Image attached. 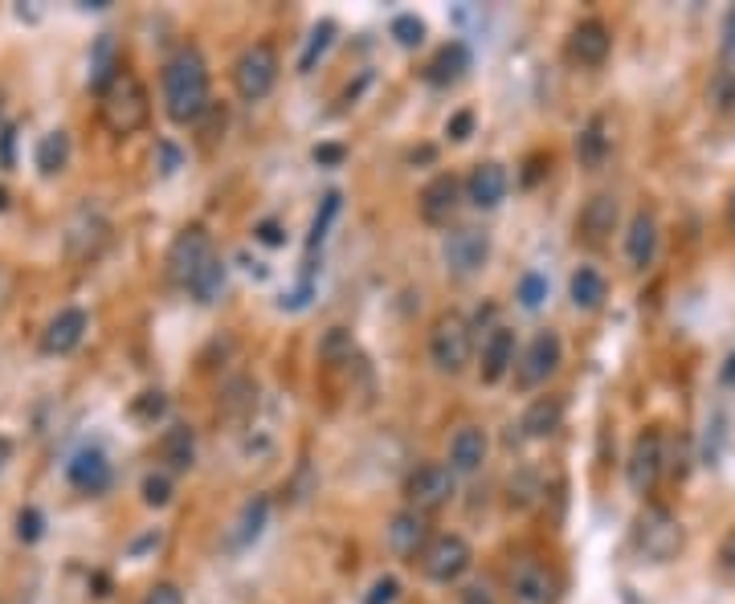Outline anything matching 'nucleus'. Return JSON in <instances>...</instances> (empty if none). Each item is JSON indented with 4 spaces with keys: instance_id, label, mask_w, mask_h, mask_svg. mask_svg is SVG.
<instances>
[{
    "instance_id": "nucleus-1",
    "label": "nucleus",
    "mask_w": 735,
    "mask_h": 604,
    "mask_svg": "<svg viewBox=\"0 0 735 604\" xmlns=\"http://www.w3.org/2000/svg\"><path fill=\"white\" fill-rule=\"evenodd\" d=\"M159 90H164V115L172 119L176 127L201 123L213 102H209V61L197 45H180L172 58L164 61Z\"/></svg>"
},
{
    "instance_id": "nucleus-2",
    "label": "nucleus",
    "mask_w": 735,
    "mask_h": 604,
    "mask_svg": "<svg viewBox=\"0 0 735 604\" xmlns=\"http://www.w3.org/2000/svg\"><path fill=\"white\" fill-rule=\"evenodd\" d=\"M99 119L115 139H127L135 131H144L147 119H152V94H147L144 78L131 70L119 74L115 82L99 94Z\"/></svg>"
},
{
    "instance_id": "nucleus-3",
    "label": "nucleus",
    "mask_w": 735,
    "mask_h": 604,
    "mask_svg": "<svg viewBox=\"0 0 735 604\" xmlns=\"http://www.w3.org/2000/svg\"><path fill=\"white\" fill-rule=\"evenodd\" d=\"M687 544V532L666 506H646L634 518V551L642 563H670Z\"/></svg>"
},
{
    "instance_id": "nucleus-4",
    "label": "nucleus",
    "mask_w": 735,
    "mask_h": 604,
    "mask_svg": "<svg viewBox=\"0 0 735 604\" xmlns=\"http://www.w3.org/2000/svg\"><path fill=\"white\" fill-rule=\"evenodd\" d=\"M216 258L213 249V237L204 225H185V230L176 233L172 245H168V258H164V270H168V282L180 290H188L197 282V273Z\"/></svg>"
},
{
    "instance_id": "nucleus-5",
    "label": "nucleus",
    "mask_w": 735,
    "mask_h": 604,
    "mask_svg": "<svg viewBox=\"0 0 735 604\" xmlns=\"http://www.w3.org/2000/svg\"><path fill=\"white\" fill-rule=\"evenodd\" d=\"M470 351H475V332H470L466 315H458V311L437 315L430 332V360L437 363V372L458 376L470 363Z\"/></svg>"
},
{
    "instance_id": "nucleus-6",
    "label": "nucleus",
    "mask_w": 735,
    "mask_h": 604,
    "mask_svg": "<svg viewBox=\"0 0 735 604\" xmlns=\"http://www.w3.org/2000/svg\"><path fill=\"white\" fill-rule=\"evenodd\" d=\"M278 82V49L270 42H254L233 61V90L242 102H261Z\"/></svg>"
},
{
    "instance_id": "nucleus-7",
    "label": "nucleus",
    "mask_w": 735,
    "mask_h": 604,
    "mask_svg": "<svg viewBox=\"0 0 735 604\" xmlns=\"http://www.w3.org/2000/svg\"><path fill=\"white\" fill-rule=\"evenodd\" d=\"M458 494V474L449 466H437V461H425L413 474L404 478V499H409V511H421V515H433L449 506V499Z\"/></svg>"
},
{
    "instance_id": "nucleus-8",
    "label": "nucleus",
    "mask_w": 735,
    "mask_h": 604,
    "mask_svg": "<svg viewBox=\"0 0 735 604\" xmlns=\"http://www.w3.org/2000/svg\"><path fill=\"white\" fill-rule=\"evenodd\" d=\"M417 563H421V572H425V580H433V584H454V580H461V575L470 572L475 551H470V544H466L461 535L446 532V535H433Z\"/></svg>"
},
{
    "instance_id": "nucleus-9",
    "label": "nucleus",
    "mask_w": 735,
    "mask_h": 604,
    "mask_svg": "<svg viewBox=\"0 0 735 604\" xmlns=\"http://www.w3.org/2000/svg\"><path fill=\"white\" fill-rule=\"evenodd\" d=\"M506 604H560V575L544 560H520L506 575Z\"/></svg>"
},
{
    "instance_id": "nucleus-10",
    "label": "nucleus",
    "mask_w": 735,
    "mask_h": 604,
    "mask_svg": "<svg viewBox=\"0 0 735 604\" xmlns=\"http://www.w3.org/2000/svg\"><path fill=\"white\" fill-rule=\"evenodd\" d=\"M560 363H564L560 335H556V332H539L532 344L520 351V360H515V389L535 392L539 384H548Z\"/></svg>"
},
{
    "instance_id": "nucleus-11",
    "label": "nucleus",
    "mask_w": 735,
    "mask_h": 604,
    "mask_svg": "<svg viewBox=\"0 0 735 604\" xmlns=\"http://www.w3.org/2000/svg\"><path fill=\"white\" fill-rule=\"evenodd\" d=\"M662 470H666L662 433H658V429L637 433L634 446H630V461H625V482H630V490H634L637 499L654 494V486H658Z\"/></svg>"
},
{
    "instance_id": "nucleus-12",
    "label": "nucleus",
    "mask_w": 735,
    "mask_h": 604,
    "mask_svg": "<svg viewBox=\"0 0 735 604\" xmlns=\"http://www.w3.org/2000/svg\"><path fill=\"white\" fill-rule=\"evenodd\" d=\"M490 258V237L482 230H454L442 242V261L454 278H470L487 266Z\"/></svg>"
},
{
    "instance_id": "nucleus-13",
    "label": "nucleus",
    "mask_w": 735,
    "mask_h": 604,
    "mask_svg": "<svg viewBox=\"0 0 735 604\" xmlns=\"http://www.w3.org/2000/svg\"><path fill=\"white\" fill-rule=\"evenodd\" d=\"M430 515H421V511H397V515L389 518V551L397 556V560H409L417 563L421 551L430 547Z\"/></svg>"
},
{
    "instance_id": "nucleus-14",
    "label": "nucleus",
    "mask_w": 735,
    "mask_h": 604,
    "mask_svg": "<svg viewBox=\"0 0 735 604\" xmlns=\"http://www.w3.org/2000/svg\"><path fill=\"white\" fill-rule=\"evenodd\" d=\"M461 204V180L454 172H437L430 184L421 188L417 213L425 225H449Z\"/></svg>"
},
{
    "instance_id": "nucleus-15",
    "label": "nucleus",
    "mask_w": 735,
    "mask_h": 604,
    "mask_svg": "<svg viewBox=\"0 0 735 604\" xmlns=\"http://www.w3.org/2000/svg\"><path fill=\"white\" fill-rule=\"evenodd\" d=\"M568 61L572 66H584V70H592V66H601V61L609 58V49H613V30H609L605 21H597V16H589V21H580L577 30L568 33Z\"/></svg>"
},
{
    "instance_id": "nucleus-16",
    "label": "nucleus",
    "mask_w": 735,
    "mask_h": 604,
    "mask_svg": "<svg viewBox=\"0 0 735 604\" xmlns=\"http://www.w3.org/2000/svg\"><path fill=\"white\" fill-rule=\"evenodd\" d=\"M87 332H90L87 311H82V306H66V311H58V315L45 323L42 351L45 356H70L74 347L87 339Z\"/></svg>"
},
{
    "instance_id": "nucleus-17",
    "label": "nucleus",
    "mask_w": 735,
    "mask_h": 604,
    "mask_svg": "<svg viewBox=\"0 0 735 604\" xmlns=\"http://www.w3.org/2000/svg\"><path fill=\"white\" fill-rule=\"evenodd\" d=\"M506 188H511V176H506V168L503 164H494V159L475 164V172L466 176V197H470L475 209H499L506 197Z\"/></svg>"
},
{
    "instance_id": "nucleus-18",
    "label": "nucleus",
    "mask_w": 735,
    "mask_h": 604,
    "mask_svg": "<svg viewBox=\"0 0 735 604\" xmlns=\"http://www.w3.org/2000/svg\"><path fill=\"white\" fill-rule=\"evenodd\" d=\"M66 478H70L74 490H82V494H102V490L111 486V461H107V454L94 446L78 449L70 458V466H66Z\"/></svg>"
},
{
    "instance_id": "nucleus-19",
    "label": "nucleus",
    "mask_w": 735,
    "mask_h": 604,
    "mask_svg": "<svg viewBox=\"0 0 735 604\" xmlns=\"http://www.w3.org/2000/svg\"><path fill=\"white\" fill-rule=\"evenodd\" d=\"M119 74H123V54H119L115 33H99V37H94V45H90L87 87L94 90V94H102V90L115 82Z\"/></svg>"
},
{
    "instance_id": "nucleus-20",
    "label": "nucleus",
    "mask_w": 735,
    "mask_h": 604,
    "mask_svg": "<svg viewBox=\"0 0 735 604\" xmlns=\"http://www.w3.org/2000/svg\"><path fill=\"white\" fill-rule=\"evenodd\" d=\"M654 254H658V216L649 209H637L630 216V230H625V258L634 270H646Z\"/></svg>"
},
{
    "instance_id": "nucleus-21",
    "label": "nucleus",
    "mask_w": 735,
    "mask_h": 604,
    "mask_svg": "<svg viewBox=\"0 0 735 604\" xmlns=\"http://www.w3.org/2000/svg\"><path fill=\"white\" fill-rule=\"evenodd\" d=\"M511 368H515V332L494 327V332L487 335V344H482V363H478V376H482V384H499Z\"/></svg>"
},
{
    "instance_id": "nucleus-22",
    "label": "nucleus",
    "mask_w": 735,
    "mask_h": 604,
    "mask_svg": "<svg viewBox=\"0 0 735 604\" xmlns=\"http://www.w3.org/2000/svg\"><path fill=\"white\" fill-rule=\"evenodd\" d=\"M613 230H617V197H609V192H597V197H592V201L584 204V209H580L577 233L589 245H601Z\"/></svg>"
},
{
    "instance_id": "nucleus-23",
    "label": "nucleus",
    "mask_w": 735,
    "mask_h": 604,
    "mask_svg": "<svg viewBox=\"0 0 735 604\" xmlns=\"http://www.w3.org/2000/svg\"><path fill=\"white\" fill-rule=\"evenodd\" d=\"M466 70H470V49L461 42H446L425 66V82L430 87H454V82L466 78Z\"/></svg>"
},
{
    "instance_id": "nucleus-24",
    "label": "nucleus",
    "mask_w": 735,
    "mask_h": 604,
    "mask_svg": "<svg viewBox=\"0 0 735 604\" xmlns=\"http://www.w3.org/2000/svg\"><path fill=\"white\" fill-rule=\"evenodd\" d=\"M487 433L478 429V425H466V429L454 433V441H449V470L454 474H475L478 466L487 461Z\"/></svg>"
},
{
    "instance_id": "nucleus-25",
    "label": "nucleus",
    "mask_w": 735,
    "mask_h": 604,
    "mask_svg": "<svg viewBox=\"0 0 735 604\" xmlns=\"http://www.w3.org/2000/svg\"><path fill=\"white\" fill-rule=\"evenodd\" d=\"M560 421H564L560 396H535V401L527 404V413L520 417V437L544 441V437H552V433L560 429Z\"/></svg>"
},
{
    "instance_id": "nucleus-26",
    "label": "nucleus",
    "mask_w": 735,
    "mask_h": 604,
    "mask_svg": "<svg viewBox=\"0 0 735 604\" xmlns=\"http://www.w3.org/2000/svg\"><path fill=\"white\" fill-rule=\"evenodd\" d=\"M266 518H270V499L266 494H258V499H249V503L242 506V515H237V523L230 527V535H225V544L233 547V551H242V547H249L254 539H258L261 532H266Z\"/></svg>"
},
{
    "instance_id": "nucleus-27",
    "label": "nucleus",
    "mask_w": 735,
    "mask_h": 604,
    "mask_svg": "<svg viewBox=\"0 0 735 604\" xmlns=\"http://www.w3.org/2000/svg\"><path fill=\"white\" fill-rule=\"evenodd\" d=\"M159 458L168 461V470H176V474L192 470V461H197V433L188 429V425H172V429L164 433V441H159Z\"/></svg>"
},
{
    "instance_id": "nucleus-28",
    "label": "nucleus",
    "mask_w": 735,
    "mask_h": 604,
    "mask_svg": "<svg viewBox=\"0 0 735 604\" xmlns=\"http://www.w3.org/2000/svg\"><path fill=\"white\" fill-rule=\"evenodd\" d=\"M568 294H572V306H577V311H597V306L609 299L605 273L592 270V266H580V270L572 273V282H568Z\"/></svg>"
},
{
    "instance_id": "nucleus-29",
    "label": "nucleus",
    "mask_w": 735,
    "mask_h": 604,
    "mask_svg": "<svg viewBox=\"0 0 735 604\" xmlns=\"http://www.w3.org/2000/svg\"><path fill=\"white\" fill-rule=\"evenodd\" d=\"M33 164H37V172L42 176L66 172V164H70V135H66L62 127L42 135V144H37V152H33Z\"/></svg>"
},
{
    "instance_id": "nucleus-30",
    "label": "nucleus",
    "mask_w": 735,
    "mask_h": 604,
    "mask_svg": "<svg viewBox=\"0 0 735 604\" xmlns=\"http://www.w3.org/2000/svg\"><path fill=\"white\" fill-rule=\"evenodd\" d=\"M225 282H230V266H225L221 258H213L201 273H197V282L188 287V294L201 302V306H213V302L225 294Z\"/></svg>"
},
{
    "instance_id": "nucleus-31",
    "label": "nucleus",
    "mask_w": 735,
    "mask_h": 604,
    "mask_svg": "<svg viewBox=\"0 0 735 604\" xmlns=\"http://www.w3.org/2000/svg\"><path fill=\"white\" fill-rule=\"evenodd\" d=\"M605 152H609V135H605V119L597 115L589 123V127L580 131V139H577V156H580V164H589V168H597L601 159H605Z\"/></svg>"
},
{
    "instance_id": "nucleus-32",
    "label": "nucleus",
    "mask_w": 735,
    "mask_h": 604,
    "mask_svg": "<svg viewBox=\"0 0 735 604\" xmlns=\"http://www.w3.org/2000/svg\"><path fill=\"white\" fill-rule=\"evenodd\" d=\"M339 216V192H327L323 201H319V209H315V216H311V237H307V249L315 254L319 245L327 242V230H332V221Z\"/></svg>"
},
{
    "instance_id": "nucleus-33",
    "label": "nucleus",
    "mask_w": 735,
    "mask_h": 604,
    "mask_svg": "<svg viewBox=\"0 0 735 604\" xmlns=\"http://www.w3.org/2000/svg\"><path fill=\"white\" fill-rule=\"evenodd\" d=\"M332 37H335V21H319L311 37H307V49L299 54V74H311L315 70V61L332 49Z\"/></svg>"
},
{
    "instance_id": "nucleus-34",
    "label": "nucleus",
    "mask_w": 735,
    "mask_h": 604,
    "mask_svg": "<svg viewBox=\"0 0 735 604\" xmlns=\"http://www.w3.org/2000/svg\"><path fill=\"white\" fill-rule=\"evenodd\" d=\"M515 299H520L523 311H539L544 299H548V278H544V273H523Z\"/></svg>"
},
{
    "instance_id": "nucleus-35",
    "label": "nucleus",
    "mask_w": 735,
    "mask_h": 604,
    "mask_svg": "<svg viewBox=\"0 0 735 604\" xmlns=\"http://www.w3.org/2000/svg\"><path fill=\"white\" fill-rule=\"evenodd\" d=\"M392 37H397V45H404V49H413V45L425 42V21L413 13H401L397 21H392Z\"/></svg>"
},
{
    "instance_id": "nucleus-36",
    "label": "nucleus",
    "mask_w": 735,
    "mask_h": 604,
    "mask_svg": "<svg viewBox=\"0 0 735 604\" xmlns=\"http://www.w3.org/2000/svg\"><path fill=\"white\" fill-rule=\"evenodd\" d=\"M164 409H168L164 392H140V396L131 401V417L144 421V425H152L156 417H164Z\"/></svg>"
},
{
    "instance_id": "nucleus-37",
    "label": "nucleus",
    "mask_w": 735,
    "mask_h": 604,
    "mask_svg": "<svg viewBox=\"0 0 735 604\" xmlns=\"http://www.w3.org/2000/svg\"><path fill=\"white\" fill-rule=\"evenodd\" d=\"M42 532H45L42 511H37V506H25V511L16 515V539H21V544H37Z\"/></svg>"
},
{
    "instance_id": "nucleus-38",
    "label": "nucleus",
    "mask_w": 735,
    "mask_h": 604,
    "mask_svg": "<svg viewBox=\"0 0 735 604\" xmlns=\"http://www.w3.org/2000/svg\"><path fill=\"white\" fill-rule=\"evenodd\" d=\"M144 503L147 506H168L172 503V478L168 474H147L144 478Z\"/></svg>"
},
{
    "instance_id": "nucleus-39",
    "label": "nucleus",
    "mask_w": 735,
    "mask_h": 604,
    "mask_svg": "<svg viewBox=\"0 0 735 604\" xmlns=\"http://www.w3.org/2000/svg\"><path fill=\"white\" fill-rule=\"evenodd\" d=\"M397 596H401V584H397V575H380L372 589H368L364 604H397Z\"/></svg>"
},
{
    "instance_id": "nucleus-40",
    "label": "nucleus",
    "mask_w": 735,
    "mask_h": 604,
    "mask_svg": "<svg viewBox=\"0 0 735 604\" xmlns=\"http://www.w3.org/2000/svg\"><path fill=\"white\" fill-rule=\"evenodd\" d=\"M144 604H185V592L176 589L172 580H159V584H152V589H147Z\"/></svg>"
},
{
    "instance_id": "nucleus-41",
    "label": "nucleus",
    "mask_w": 735,
    "mask_h": 604,
    "mask_svg": "<svg viewBox=\"0 0 735 604\" xmlns=\"http://www.w3.org/2000/svg\"><path fill=\"white\" fill-rule=\"evenodd\" d=\"M470 131H475V111H458V115L446 123V135L454 139V144H461V139H470Z\"/></svg>"
},
{
    "instance_id": "nucleus-42",
    "label": "nucleus",
    "mask_w": 735,
    "mask_h": 604,
    "mask_svg": "<svg viewBox=\"0 0 735 604\" xmlns=\"http://www.w3.org/2000/svg\"><path fill=\"white\" fill-rule=\"evenodd\" d=\"M720 575L735 584V527L723 535V544H720Z\"/></svg>"
},
{
    "instance_id": "nucleus-43",
    "label": "nucleus",
    "mask_w": 735,
    "mask_h": 604,
    "mask_svg": "<svg viewBox=\"0 0 735 604\" xmlns=\"http://www.w3.org/2000/svg\"><path fill=\"white\" fill-rule=\"evenodd\" d=\"M16 127H0V168H13L16 164Z\"/></svg>"
},
{
    "instance_id": "nucleus-44",
    "label": "nucleus",
    "mask_w": 735,
    "mask_h": 604,
    "mask_svg": "<svg viewBox=\"0 0 735 604\" xmlns=\"http://www.w3.org/2000/svg\"><path fill=\"white\" fill-rule=\"evenodd\" d=\"M156 152H159V172H164V176H172L176 168H180V152H176V147L168 144V139H164V144H159Z\"/></svg>"
},
{
    "instance_id": "nucleus-45",
    "label": "nucleus",
    "mask_w": 735,
    "mask_h": 604,
    "mask_svg": "<svg viewBox=\"0 0 735 604\" xmlns=\"http://www.w3.org/2000/svg\"><path fill=\"white\" fill-rule=\"evenodd\" d=\"M254 233H258L261 245H282V242H287V237H282V225H278V221H261V225Z\"/></svg>"
},
{
    "instance_id": "nucleus-46",
    "label": "nucleus",
    "mask_w": 735,
    "mask_h": 604,
    "mask_svg": "<svg viewBox=\"0 0 735 604\" xmlns=\"http://www.w3.org/2000/svg\"><path fill=\"white\" fill-rule=\"evenodd\" d=\"M461 604H494V592L487 584H470V589L461 592Z\"/></svg>"
},
{
    "instance_id": "nucleus-47",
    "label": "nucleus",
    "mask_w": 735,
    "mask_h": 604,
    "mask_svg": "<svg viewBox=\"0 0 735 604\" xmlns=\"http://www.w3.org/2000/svg\"><path fill=\"white\" fill-rule=\"evenodd\" d=\"M339 159H344V147H335V144L315 147V164H339Z\"/></svg>"
},
{
    "instance_id": "nucleus-48",
    "label": "nucleus",
    "mask_w": 735,
    "mask_h": 604,
    "mask_svg": "<svg viewBox=\"0 0 735 604\" xmlns=\"http://www.w3.org/2000/svg\"><path fill=\"white\" fill-rule=\"evenodd\" d=\"M9 461H13V441L0 433V474H4V466H9Z\"/></svg>"
},
{
    "instance_id": "nucleus-49",
    "label": "nucleus",
    "mask_w": 735,
    "mask_h": 604,
    "mask_svg": "<svg viewBox=\"0 0 735 604\" xmlns=\"http://www.w3.org/2000/svg\"><path fill=\"white\" fill-rule=\"evenodd\" d=\"M727 54H735V9L727 16Z\"/></svg>"
},
{
    "instance_id": "nucleus-50",
    "label": "nucleus",
    "mask_w": 735,
    "mask_h": 604,
    "mask_svg": "<svg viewBox=\"0 0 735 604\" xmlns=\"http://www.w3.org/2000/svg\"><path fill=\"white\" fill-rule=\"evenodd\" d=\"M723 380H727V384H735V356L727 360V368H723Z\"/></svg>"
},
{
    "instance_id": "nucleus-51",
    "label": "nucleus",
    "mask_w": 735,
    "mask_h": 604,
    "mask_svg": "<svg viewBox=\"0 0 735 604\" xmlns=\"http://www.w3.org/2000/svg\"><path fill=\"white\" fill-rule=\"evenodd\" d=\"M727 221H732V230H735V188H732V197H727Z\"/></svg>"
},
{
    "instance_id": "nucleus-52",
    "label": "nucleus",
    "mask_w": 735,
    "mask_h": 604,
    "mask_svg": "<svg viewBox=\"0 0 735 604\" xmlns=\"http://www.w3.org/2000/svg\"><path fill=\"white\" fill-rule=\"evenodd\" d=\"M4 209H9V192H4V188H0V213H4Z\"/></svg>"
}]
</instances>
